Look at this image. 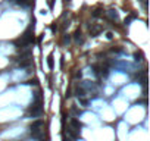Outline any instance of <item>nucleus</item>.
I'll use <instances>...</instances> for the list:
<instances>
[{
  "instance_id": "nucleus-1",
  "label": "nucleus",
  "mask_w": 150,
  "mask_h": 141,
  "mask_svg": "<svg viewBox=\"0 0 150 141\" xmlns=\"http://www.w3.org/2000/svg\"><path fill=\"white\" fill-rule=\"evenodd\" d=\"M33 40H34V38H33V32H31V30H28V31L22 35V38L18 41V46H27V44H30Z\"/></svg>"
},
{
  "instance_id": "nucleus-2",
  "label": "nucleus",
  "mask_w": 150,
  "mask_h": 141,
  "mask_svg": "<svg viewBox=\"0 0 150 141\" xmlns=\"http://www.w3.org/2000/svg\"><path fill=\"white\" fill-rule=\"evenodd\" d=\"M40 126H43V121H35V122H33V125H31V134H33L34 137H37L40 134V131H38Z\"/></svg>"
},
{
  "instance_id": "nucleus-3",
  "label": "nucleus",
  "mask_w": 150,
  "mask_h": 141,
  "mask_svg": "<svg viewBox=\"0 0 150 141\" xmlns=\"http://www.w3.org/2000/svg\"><path fill=\"white\" fill-rule=\"evenodd\" d=\"M30 113H31L33 116H38V115L41 113V106H40V103H37V104H34L33 107L30 109Z\"/></svg>"
},
{
  "instance_id": "nucleus-4",
  "label": "nucleus",
  "mask_w": 150,
  "mask_h": 141,
  "mask_svg": "<svg viewBox=\"0 0 150 141\" xmlns=\"http://www.w3.org/2000/svg\"><path fill=\"white\" fill-rule=\"evenodd\" d=\"M71 125L74 126V128H77V129H81V128H83L81 122H80V121H77V119H71Z\"/></svg>"
},
{
  "instance_id": "nucleus-5",
  "label": "nucleus",
  "mask_w": 150,
  "mask_h": 141,
  "mask_svg": "<svg viewBox=\"0 0 150 141\" xmlns=\"http://www.w3.org/2000/svg\"><path fill=\"white\" fill-rule=\"evenodd\" d=\"M75 94H77V97L80 98V97H84V95H85V91H84V88H80V87H78V88L75 90Z\"/></svg>"
},
{
  "instance_id": "nucleus-6",
  "label": "nucleus",
  "mask_w": 150,
  "mask_h": 141,
  "mask_svg": "<svg viewBox=\"0 0 150 141\" xmlns=\"http://www.w3.org/2000/svg\"><path fill=\"white\" fill-rule=\"evenodd\" d=\"M13 1L18 3V4H21V6H28L31 3V0H13Z\"/></svg>"
},
{
  "instance_id": "nucleus-7",
  "label": "nucleus",
  "mask_w": 150,
  "mask_h": 141,
  "mask_svg": "<svg viewBox=\"0 0 150 141\" xmlns=\"http://www.w3.org/2000/svg\"><path fill=\"white\" fill-rule=\"evenodd\" d=\"M83 87L88 88V90H94V88H96V87H94L91 82H88V81H84V82H83Z\"/></svg>"
},
{
  "instance_id": "nucleus-8",
  "label": "nucleus",
  "mask_w": 150,
  "mask_h": 141,
  "mask_svg": "<svg viewBox=\"0 0 150 141\" xmlns=\"http://www.w3.org/2000/svg\"><path fill=\"white\" fill-rule=\"evenodd\" d=\"M107 15L110 16L112 19H115V21L119 18V16H118V13H116V10H113V9H112V10H109V12H107Z\"/></svg>"
},
{
  "instance_id": "nucleus-9",
  "label": "nucleus",
  "mask_w": 150,
  "mask_h": 141,
  "mask_svg": "<svg viewBox=\"0 0 150 141\" xmlns=\"http://www.w3.org/2000/svg\"><path fill=\"white\" fill-rule=\"evenodd\" d=\"M47 65H49L50 69H53V56H49L47 57Z\"/></svg>"
},
{
  "instance_id": "nucleus-10",
  "label": "nucleus",
  "mask_w": 150,
  "mask_h": 141,
  "mask_svg": "<svg viewBox=\"0 0 150 141\" xmlns=\"http://www.w3.org/2000/svg\"><path fill=\"white\" fill-rule=\"evenodd\" d=\"M80 104H83V106H87V104H88V100H85L84 97H80Z\"/></svg>"
},
{
  "instance_id": "nucleus-11",
  "label": "nucleus",
  "mask_w": 150,
  "mask_h": 141,
  "mask_svg": "<svg viewBox=\"0 0 150 141\" xmlns=\"http://www.w3.org/2000/svg\"><path fill=\"white\" fill-rule=\"evenodd\" d=\"M100 12H101L100 9H96V10L93 12V16H94V18H97V16H100Z\"/></svg>"
},
{
  "instance_id": "nucleus-12",
  "label": "nucleus",
  "mask_w": 150,
  "mask_h": 141,
  "mask_svg": "<svg viewBox=\"0 0 150 141\" xmlns=\"http://www.w3.org/2000/svg\"><path fill=\"white\" fill-rule=\"evenodd\" d=\"M19 63H21V66H28L31 62H30V60H24V62H19Z\"/></svg>"
},
{
  "instance_id": "nucleus-13",
  "label": "nucleus",
  "mask_w": 150,
  "mask_h": 141,
  "mask_svg": "<svg viewBox=\"0 0 150 141\" xmlns=\"http://www.w3.org/2000/svg\"><path fill=\"white\" fill-rule=\"evenodd\" d=\"M141 57H143V56H141L140 53H135V60H141Z\"/></svg>"
},
{
  "instance_id": "nucleus-14",
  "label": "nucleus",
  "mask_w": 150,
  "mask_h": 141,
  "mask_svg": "<svg viewBox=\"0 0 150 141\" xmlns=\"http://www.w3.org/2000/svg\"><path fill=\"white\" fill-rule=\"evenodd\" d=\"M133 18H134V16H130V18H127V19H125V24L128 25V24H130V22L133 21Z\"/></svg>"
},
{
  "instance_id": "nucleus-15",
  "label": "nucleus",
  "mask_w": 150,
  "mask_h": 141,
  "mask_svg": "<svg viewBox=\"0 0 150 141\" xmlns=\"http://www.w3.org/2000/svg\"><path fill=\"white\" fill-rule=\"evenodd\" d=\"M49 4H50V6H53V0H50V1H49Z\"/></svg>"
},
{
  "instance_id": "nucleus-16",
  "label": "nucleus",
  "mask_w": 150,
  "mask_h": 141,
  "mask_svg": "<svg viewBox=\"0 0 150 141\" xmlns=\"http://www.w3.org/2000/svg\"><path fill=\"white\" fill-rule=\"evenodd\" d=\"M143 1H144V3H146V0H143Z\"/></svg>"
}]
</instances>
